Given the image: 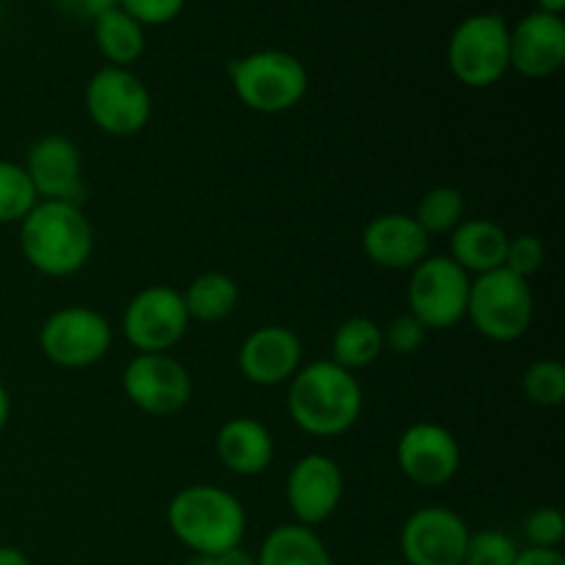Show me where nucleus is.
Listing matches in <instances>:
<instances>
[{
    "instance_id": "7",
    "label": "nucleus",
    "mask_w": 565,
    "mask_h": 565,
    "mask_svg": "<svg viewBox=\"0 0 565 565\" xmlns=\"http://www.w3.org/2000/svg\"><path fill=\"white\" fill-rule=\"evenodd\" d=\"M83 103L92 125L114 138L138 136L152 119V94L147 83L125 66H99L88 77Z\"/></svg>"
},
{
    "instance_id": "13",
    "label": "nucleus",
    "mask_w": 565,
    "mask_h": 565,
    "mask_svg": "<svg viewBox=\"0 0 565 565\" xmlns=\"http://www.w3.org/2000/svg\"><path fill=\"white\" fill-rule=\"evenodd\" d=\"M285 497L296 524L320 527L340 511L345 497L342 467L326 452H307L287 472Z\"/></svg>"
},
{
    "instance_id": "21",
    "label": "nucleus",
    "mask_w": 565,
    "mask_h": 565,
    "mask_svg": "<svg viewBox=\"0 0 565 565\" xmlns=\"http://www.w3.org/2000/svg\"><path fill=\"white\" fill-rule=\"evenodd\" d=\"M254 557L257 565H334L323 539L312 527L296 522L270 530Z\"/></svg>"
},
{
    "instance_id": "32",
    "label": "nucleus",
    "mask_w": 565,
    "mask_h": 565,
    "mask_svg": "<svg viewBox=\"0 0 565 565\" xmlns=\"http://www.w3.org/2000/svg\"><path fill=\"white\" fill-rule=\"evenodd\" d=\"M188 0H119V9L127 11L143 28L166 25L182 14Z\"/></svg>"
},
{
    "instance_id": "23",
    "label": "nucleus",
    "mask_w": 565,
    "mask_h": 565,
    "mask_svg": "<svg viewBox=\"0 0 565 565\" xmlns=\"http://www.w3.org/2000/svg\"><path fill=\"white\" fill-rule=\"evenodd\" d=\"M182 292V303L191 320L199 323H221L241 303V285L224 270L199 274Z\"/></svg>"
},
{
    "instance_id": "3",
    "label": "nucleus",
    "mask_w": 565,
    "mask_h": 565,
    "mask_svg": "<svg viewBox=\"0 0 565 565\" xmlns=\"http://www.w3.org/2000/svg\"><path fill=\"white\" fill-rule=\"evenodd\" d=\"M171 535L191 555L218 557L243 546L248 516L232 491L210 483H193L177 491L166 508Z\"/></svg>"
},
{
    "instance_id": "31",
    "label": "nucleus",
    "mask_w": 565,
    "mask_h": 565,
    "mask_svg": "<svg viewBox=\"0 0 565 565\" xmlns=\"http://www.w3.org/2000/svg\"><path fill=\"white\" fill-rule=\"evenodd\" d=\"M428 340V329L419 323L414 315H397L384 329V348H390L397 356H414Z\"/></svg>"
},
{
    "instance_id": "24",
    "label": "nucleus",
    "mask_w": 565,
    "mask_h": 565,
    "mask_svg": "<svg viewBox=\"0 0 565 565\" xmlns=\"http://www.w3.org/2000/svg\"><path fill=\"white\" fill-rule=\"evenodd\" d=\"M384 351V326L362 315L342 320L331 337V362L351 373L370 367Z\"/></svg>"
},
{
    "instance_id": "18",
    "label": "nucleus",
    "mask_w": 565,
    "mask_h": 565,
    "mask_svg": "<svg viewBox=\"0 0 565 565\" xmlns=\"http://www.w3.org/2000/svg\"><path fill=\"white\" fill-rule=\"evenodd\" d=\"M362 252L375 268L414 270L430 254V235L412 213H381L364 226Z\"/></svg>"
},
{
    "instance_id": "19",
    "label": "nucleus",
    "mask_w": 565,
    "mask_h": 565,
    "mask_svg": "<svg viewBox=\"0 0 565 565\" xmlns=\"http://www.w3.org/2000/svg\"><path fill=\"white\" fill-rule=\"evenodd\" d=\"M215 456L226 472L257 478L276 458L274 434L254 417H232L215 434Z\"/></svg>"
},
{
    "instance_id": "8",
    "label": "nucleus",
    "mask_w": 565,
    "mask_h": 565,
    "mask_svg": "<svg viewBox=\"0 0 565 565\" xmlns=\"http://www.w3.org/2000/svg\"><path fill=\"white\" fill-rule=\"evenodd\" d=\"M114 329L108 318L92 307L70 303L44 318L39 329V348L44 359L61 370H86L108 356Z\"/></svg>"
},
{
    "instance_id": "22",
    "label": "nucleus",
    "mask_w": 565,
    "mask_h": 565,
    "mask_svg": "<svg viewBox=\"0 0 565 565\" xmlns=\"http://www.w3.org/2000/svg\"><path fill=\"white\" fill-rule=\"evenodd\" d=\"M94 44L108 66H125L130 70L147 50V28L132 20L119 6L92 22Z\"/></svg>"
},
{
    "instance_id": "27",
    "label": "nucleus",
    "mask_w": 565,
    "mask_h": 565,
    "mask_svg": "<svg viewBox=\"0 0 565 565\" xmlns=\"http://www.w3.org/2000/svg\"><path fill=\"white\" fill-rule=\"evenodd\" d=\"M522 392L541 408H557L565 401V364L557 359H539L522 375Z\"/></svg>"
},
{
    "instance_id": "10",
    "label": "nucleus",
    "mask_w": 565,
    "mask_h": 565,
    "mask_svg": "<svg viewBox=\"0 0 565 565\" xmlns=\"http://www.w3.org/2000/svg\"><path fill=\"white\" fill-rule=\"evenodd\" d=\"M191 329L182 292L169 285H149L127 301L121 331L136 353H169Z\"/></svg>"
},
{
    "instance_id": "38",
    "label": "nucleus",
    "mask_w": 565,
    "mask_h": 565,
    "mask_svg": "<svg viewBox=\"0 0 565 565\" xmlns=\"http://www.w3.org/2000/svg\"><path fill=\"white\" fill-rule=\"evenodd\" d=\"M539 3V11H546V14H561L565 9V0H535Z\"/></svg>"
},
{
    "instance_id": "25",
    "label": "nucleus",
    "mask_w": 565,
    "mask_h": 565,
    "mask_svg": "<svg viewBox=\"0 0 565 565\" xmlns=\"http://www.w3.org/2000/svg\"><path fill=\"white\" fill-rule=\"evenodd\" d=\"M412 215L430 237L450 235L467 218V202H463V193L458 188L436 185L423 193V199H419L417 210Z\"/></svg>"
},
{
    "instance_id": "2",
    "label": "nucleus",
    "mask_w": 565,
    "mask_h": 565,
    "mask_svg": "<svg viewBox=\"0 0 565 565\" xmlns=\"http://www.w3.org/2000/svg\"><path fill=\"white\" fill-rule=\"evenodd\" d=\"M17 230L25 263L50 279L81 274L94 254V226L83 204L36 202Z\"/></svg>"
},
{
    "instance_id": "16",
    "label": "nucleus",
    "mask_w": 565,
    "mask_h": 565,
    "mask_svg": "<svg viewBox=\"0 0 565 565\" xmlns=\"http://www.w3.org/2000/svg\"><path fill=\"white\" fill-rule=\"evenodd\" d=\"M301 364L303 342L290 326H259L237 348V370L254 386L290 384Z\"/></svg>"
},
{
    "instance_id": "33",
    "label": "nucleus",
    "mask_w": 565,
    "mask_h": 565,
    "mask_svg": "<svg viewBox=\"0 0 565 565\" xmlns=\"http://www.w3.org/2000/svg\"><path fill=\"white\" fill-rule=\"evenodd\" d=\"M53 6L61 11V14L70 17V20L94 22L99 14L116 9L119 0H53Z\"/></svg>"
},
{
    "instance_id": "11",
    "label": "nucleus",
    "mask_w": 565,
    "mask_h": 565,
    "mask_svg": "<svg viewBox=\"0 0 565 565\" xmlns=\"http://www.w3.org/2000/svg\"><path fill=\"white\" fill-rule=\"evenodd\" d=\"M121 392L147 417H174L191 403L193 381L171 353H136L121 373Z\"/></svg>"
},
{
    "instance_id": "5",
    "label": "nucleus",
    "mask_w": 565,
    "mask_h": 565,
    "mask_svg": "<svg viewBox=\"0 0 565 565\" xmlns=\"http://www.w3.org/2000/svg\"><path fill=\"white\" fill-rule=\"evenodd\" d=\"M447 66L467 88H491L511 72V25L497 11L469 14L447 39Z\"/></svg>"
},
{
    "instance_id": "28",
    "label": "nucleus",
    "mask_w": 565,
    "mask_h": 565,
    "mask_svg": "<svg viewBox=\"0 0 565 565\" xmlns=\"http://www.w3.org/2000/svg\"><path fill=\"white\" fill-rule=\"evenodd\" d=\"M522 546L505 530H478L469 533L463 565H513Z\"/></svg>"
},
{
    "instance_id": "37",
    "label": "nucleus",
    "mask_w": 565,
    "mask_h": 565,
    "mask_svg": "<svg viewBox=\"0 0 565 565\" xmlns=\"http://www.w3.org/2000/svg\"><path fill=\"white\" fill-rule=\"evenodd\" d=\"M9 417H11V395L9 390H6L3 381H0V434H3L6 425H9Z\"/></svg>"
},
{
    "instance_id": "20",
    "label": "nucleus",
    "mask_w": 565,
    "mask_h": 565,
    "mask_svg": "<svg viewBox=\"0 0 565 565\" xmlns=\"http://www.w3.org/2000/svg\"><path fill=\"white\" fill-rule=\"evenodd\" d=\"M508 235L497 221L491 218H463L450 232V254L447 257L467 270L469 276H483L500 270L505 265Z\"/></svg>"
},
{
    "instance_id": "6",
    "label": "nucleus",
    "mask_w": 565,
    "mask_h": 565,
    "mask_svg": "<svg viewBox=\"0 0 565 565\" xmlns=\"http://www.w3.org/2000/svg\"><path fill=\"white\" fill-rule=\"evenodd\" d=\"M467 318L486 340L500 345L522 340L535 318L533 287L505 268L475 276L469 287Z\"/></svg>"
},
{
    "instance_id": "35",
    "label": "nucleus",
    "mask_w": 565,
    "mask_h": 565,
    "mask_svg": "<svg viewBox=\"0 0 565 565\" xmlns=\"http://www.w3.org/2000/svg\"><path fill=\"white\" fill-rule=\"evenodd\" d=\"M215 565H257V557H254L248 550H243V546H235V550L215 557Z\"/></svg>"
},
{
    "instance_id": "34",
    "label": "nucleus",
    "mask_w": 565,
    "mask_h": 565,
    "mask_svg": "<svg viewBox=\"0 0 565 565\" xmlns=\"http://www.w3.org/2000/svg\"><path fill=\"white\" fill-rule=\"evenodd\" d=\"M513 565H565V557L561 550H533V546H524Z\"/></svg>"
},
{
    "instance_id": "30",
    "label": "nucleus",
    "mask_w": 565,
    "mask_h": 565,
    "mask_svg": "<svg viewBox=\"0 0 565 565\" xmlns=\"http://www.w3.org/2000/svg\"><path fill=\"white\" fill-rule=\"evenodd\" d=\"M546 263V248L544 241L533 232H522V235L511 237L508 241V252H505V265L502 268L511 270V274L522 276V279L530 281V276L539 274Z\"/></svg>"
},
{
    "instance_id": "9",
    "label": "nucleus",
    "mask_w": 565,
    "mask_h": 565,
    "mask_svg": "<svg viewBox=\"0 0 565 565\" xmlns=\"http://www.w3.org/2000/svg\"><path fill=\"white\" fill-rule=\"evenodd\" d=\"M408 274V315H414L425 329L445 331L467 320L472 276L458 268L447 254H428Z\"/></svg>"
},
{
    "instance_id": "12",
    "label": "nucleus",
    "mask_w": 565,
    "mask_h": 565,
    "mask_svg": "<svg viewBox=\"0 0 565 565\" xmlns=\"http://www.w3.org/2000/svg\"><path fill=\"white\" fill-rule=\"evenodd\" d=\"M469 533L472 530L461 513L445 505H425L403 522L397 546L406 565H463Z\"/></svg>"
},
{
    "instance_id": "14",
    "label": "nucleus",
    "mask_w": 565,
    "mask_h": 565,
    "mask_svg": "<svg viewBox=\"0 0 565 565\" xmlns=\"http://www.w3.org/2000/svg\"><path fill=\"white\" fill-rule=\"evenodd\" d=\"M403 478L419 489H441L452 483L461 469V445L456 434L439 423H414L401 434L395 447Z\"/></svg>"
},
{
    "instance_id": "4",
    "label": "nucleus",
    "mask_w": 565,
    "mask_h": 565,
    "mask_svg": "<svg viewBox=\"0 0 565 565\" xmlns=\"http://www.w3.org/2000/svg\"><path fill=\"white\" fill-rule=\"evenodd\" d=\"M226 72L235 97L248 110L263 116H279L298 108L309 92L307 64L287 50H254L232 58Z\"/></svg>"
},
{
    "instance_id": "36",
    "label": "nucleus",
    "mask_w": 565,
    "mask_h": 565,
    "mask_svg": "<svg viewBox=\"0 0 565 565\" xmlns=\"http://www.w3.org/2000/svg\"><path fill=\"white\" fill-rule=\"evenodd\" d=\"M0 565H31V557L20 546L0 544Z\"/></svg>"
},
{
    "instance_id": "15",
    "label": "nucleus",
    "mask_w": 565,
    "mask_h": 565,
    "mask_svg": "<svg viewBox=\"0 0 565 565\" xmlns=\"http://www.w3.org/2000/svg\"><path fill=\"white\" fill-rule=\"evenodd\" d=\"M22 169H25L39 202L83 204L86 199L81 147L61 132H47V136L36 138L28 147Z\"/></svg>"
},
{
    "instance_id": "39",
    "label": "nucleus",
    "mask_w": 565,
    "mask_h": 565,
    "mask_svg": "<svg viewBox=\"0 0 565 565\" xmlns=\"http://www.w3.org/2000/svg\"><path fill=\"white\" fill-rule=\"evenodd\" d=\"M185 565H215V557L210 555H191Z\"/></svg>"
},
{
    "instance_id": "40",
    "label": "nucleus",
    "mask_w": 565,
    "mask_h": 565,
    "mask_svg": "<svg viewBox=\"0 0 565 565\" xmlns=\"http://www.w3.org/2000/svg\"><path fill=\"white\" fill-rule=\"evenodd\" d=\"M381 565H406V563H381Z\"/></svg>"
},
{
    "instance_id": "1",
    "label": "nucleus",
    "mask_w": 565,
    "mask_h": 565,
    "mask_svg": "<svg viewBox=\"0 0 565 565\" xmlns=\"http://www.w3.org/2000/svg\"><path fill=\"white\" fill-rule=\"evenodd\" d=\"M364 392L356 373L331 359L301 364L287 386V414L298 430L318 439H334L359 423Z\"/></svg>"
},
{
    "instance_id": "17",
    "label": "nucleus",
    "mask_w": 565,
    "mask_h": 565,
    "mask_svg": "<svg viewBox=\"0 0 565 565\" xmlns=\"http://www.w3.org/2000/svg\"><path fill=\"white\" fill-rule=\"evenodd\" d=\"M565 64V22L561 14L530 11L511 28V70L530 81L561 72Z\"/></svg>"
},
{
    "instance_id": "26",
    "label": "nucleus",
    "mask_w": 565,
    "mask_h": 565,
    "mask_svg": "<svg viewBox=\"0 0 565 565\" xmlns=\"http://www.w3.org/2000/svg\"><path fill=\"white\" fill-rule=\"evenodd\" d=\"M39 202L22 163L0 160V226L20 224Z\"/></svg>"
},
{
    "instance_id": "29",
    "label": "nucleus",
    "mask_w": 565,
    "mask_h": 565,
    "mask_svg": "<svg viewBox=\"0 0 565 565\" xmlns=\"http://www.w3.org/2000/svg\"><path fill=\"white\" fill-rule=\"evenodd\" d=\"M565 539V519L557 508H535L524 519V541L533 550H561Z\"/></svg>"
}]
</instances>
